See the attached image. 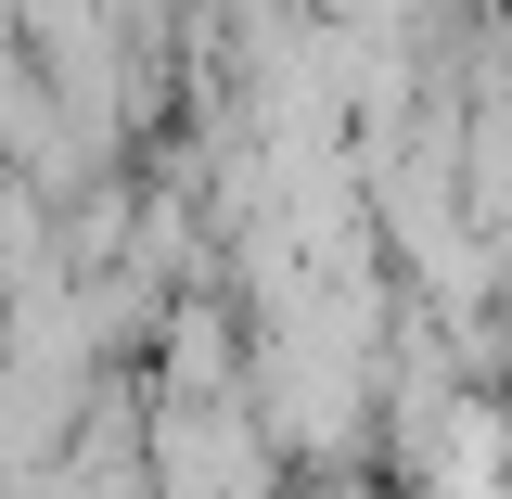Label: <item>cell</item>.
I'll list each match as a JSON object with an SVG mask.
<instances>
[{
    "mask_svg": "<svg viewBox=\"0 0 512 499\" xmlns=\"http://www.w3.org/2000/svg\"><path fill=\"white\" fill-rule=\"evenodd\" d=\"M333 499H359V487H333Z\"/></svg>",
    "mask_w": 512,
    "mask_h": 499,
    "instance_id": "6da1fadb",
    "label": "cell"
}]
</instances>
